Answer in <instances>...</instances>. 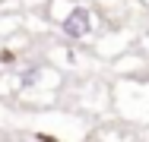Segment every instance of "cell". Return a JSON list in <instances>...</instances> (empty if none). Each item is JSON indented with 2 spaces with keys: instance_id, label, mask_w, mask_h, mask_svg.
<instances>
[{
  "instance_id": "1",
  "label": "cell",
  "mask_w": 149,
  "mask_h": 142,
  "mask_svg": "<svg viewBox=\"0 0 149 142\" xmlns=\"http://www.w3.org/2000/svg\"><path fill=\"white\" fill-rule=\"evenodd\" d=\"M60 32H63L67 38H86V35L92 32V13L86 10V6H73V10L63 16Z\"/></svg>"
},
{
  "instance_id": "2",
  "label": "cell",
  "mask_w": 149,
  "mask_h": 142,
  "mask_svg": "<svg viewBox=\"0 0 149 142\" xmlns=\"http://www.w3.org/2000/svg\"><path fill=\"white\" fill-rule=\"evenodd\" d=\"M38 76H41V70H38V66H29V70L22 73V79H19V88H32V85L38 82Z\"/></svg>"
}]
</instances>
